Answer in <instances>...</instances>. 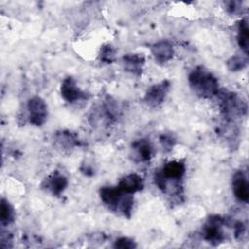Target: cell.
Segmentation results:
<instances>
[{
  "mask_svg": "<svg viewBox=\"0 0 249 249\" xmlns=\"http://www.w3.org/2000/svg\"><path fill=\"white\" fill-rule=\"evenodd\" d=\"M99 197L109 210L130 218L133 208V195L124 193L118 186H105L100 188Z\"/></svg>",
  "mask_w": 249,
  "mask_h": 249,
  "instance_id": "cell-1",
  "label": "cell"
},
{
  "mask_svg": "<svg viewBox=\"0 0 249 249\" xmlns=\"http://www.w3.org/2000/svg\"><path fill=\"white\" fill-rule=\"evenodd\" d=\"M188 81L192 90L199 97L212 98L219 91L217 78L202 65H198L191 71Z\"/></svg>",
  "mask_w": 249,
  "mask_h": 249,
  "instance_id": "cell-2",
  "label": "cell"
},
{
  "mask_svg": "<svg viewBox=\"0 0 249 249\" xmlns=\"http://www.w3.org/2000/svg\"><path fill=\"white\" fill-rule=\"evenodd\" d=\"M160 142L162 146V149L165 152H169L172 150V148L176 144V138L174 137V135L172 133L165 132L160 136Z\"/></svg>",
  "mask_w": 249,
  "mask_h": 249,
  "instance_id": "cell-20",
  "label": "cell"
},
{
  "mask_svg": "<svg viewBox=\"0 0 249 249\" xmlns=\"http://www.w3.org/2000/svg\"><path fill=\"white\" fill-rule=\"evenodd\" d=\"M122 191L126 194L133 195L140 192L144 188V181L142 177L136 173H130L124 176L117 185Z\"/></svg>",
  "mask_w": 249,
  "mask_h": 249,
  "instance_id": "cell-14",
  "label": "cell"
},
{
  "mask_svg": "<svg viewBox=\"0 0 249 249\" xmlns=\"http://www.w3.org/2000/svg\"><path fill=\"white\" fill-rule=\"evenodd\" d=\"M231 186L235 198L240 202L247 203L249 200V186L247 177L243 170H237L233 173Z\"/></svg>",
  "mask_w": 249,
  "mask_h": 249,
  "instance_id": "cell-9",
  "label": "cell"
},
{
  "mask_svg": "<svg viewBox=\"0 0 249 249\" xmlns=\"http://www.w3.org/2000/svg\"><path fill=\"white\" fill-rule=\"evenodd\" d=\"M115 248H119V249H133L136 247V243L132 238L126 237V236H123L118 238L114 245Z\"/></svg>",
  "mask_w": 249,
  "mask_h": 249,
  "instance_id": "cell-21",
  "label": "cell"
},
{
  "mask_svg": "<svg viewBox=\"0 0 249 249\" xmlns=\"http://www.w3.org/2000/svg\"><path fill=\"white\" fill-rule=\"evenodd\" d=\"M60 94L62 98L69 103H74L87 97L86 92L78 87L77 82L73 77H66L62 81L60 86Z\"/></svg>",
  "mask_w": 249,
  "mask_h": 249,
  "instance_id": "cell-8",
  "label": "cell"
},
{
  "mask_svg": "<svg viewBox=\"0 0 249 249\" xmlns=\"http://www.w3.org/2000/svg\"><path fill=\"white\" fill-rule=\"evenodd\" d=\"M227 223V219L220 215L209 216L202 228L203 238L214 246L221 244L226 238L223 227Z\"/></svg>",
  "mask_w": 249,
  "mask_h": 249,
  "instance_id": "cell-5",
  "label": "cell"
},
{
  "mask_svg": "<svg viewBox=\"0 0 249 249\" xmlns=\"http://www.w3.org/2000/svg\"><path fill=\"white\" fill-rule=\"evenodd\" d=\"M54 142L59 148L63 150L72 149L79 145V139L77 135L67 130L57 131L54 134Z\"/></svg>",
  "mask_w": 249,
  "mask_h": 249,
  "instance_id": "cell-15",
  "label": "cell"
},
{
  "mask_svg": "<svg viewBox=\"0 0 249 249\" xmlns=\"http://www.w3.org/2000/svg\"><path fill=\"white\" fill-rule=\"evenodd\" d=\"M233 225H234L233 229H234V236H235V238L236 239H241L242 236L245 234L246 226L241 221H237Z\"/></svg>",
  "mask_w": 249,
  "mask_h": 249,
  "instance_id": "cell-22",
  "label": "cell"
},
{
  "mask_svg": "<svg viewBox=\"0 0 249 249\" xmlns=\"http://www.w3.org/2000/svg\"><path fill=\"white\" fill-rule=\"evenodd\" d=\"M132 157L136 161L146 162L153 157V147L149 139L141 138L135 140L131 145Z\"/></svg>",
  "mask_w": 249,
  "mask_h": 249,
  "instance_id": "cell-12",
  "label": "cell"
},
{
  "mask_svg": "<svg viewBox=\"0 0 249 249\" xmlns=\"http://www.w3.org/2000/svg\"><path fill=\"white\" fill-rule=\"evenodd\" d=\"M28 120L30 124L36 126H41L47 120L48 107L43 98L33 96L27 101Z\"/></svg>",
  "mask_w": 249,
  "mask_h": 249,
  "instance_id": "cell-6",
  "label": "cell"
},
{
  "mask_svg": "<svg viewBox=\"0 0 249 249\" xmlns=\"http://www.w3.org/2000/svg\"><path fill=\"white\" fill-rule=\"evenodd\" d=\"M67 185H68L67 178L62 173L55 170L44 179L41 186L43 189L47 190L53 196H59L64 192Z\"/></svg>",
  "mask_w": 249,
  "mask_h": 249,
  "instance_id": "cell-10",
  "label": "cell"
},
{
  "mask_svg": "<svg viewBox=\"0 0 249 249\" xmlns=\"http://www.w3.org/2000/svg\"><path fill=\"white\" fill-rule=\"evenodd\" d=\"M170 89V83L167 80L161 81L160 83H158L156 85L151 86L145 95H144V101L145 103L153 108L159 107L161 105L169 91Z\"/></svg>",
  "mask_w": 249,
  "mask_h": 249,
  "instance_id": "cell-7",
  "label": "cell"
},
{
  "mask_svg": "<svg viewBox=\"0 0 249 249\" xmlns=\"http://www.w3.org/2000/svg\"><path fill=\"white\" fill-rule=\"evenodd\" d=\"M219 107L225 120L233 121L236 118L243 117L247 114V102L234 91L225 89H219L217 93Z\"/></svg>",
  "mask_w": 249,
  "mask_h": 249,
  "instance_id": "cell-3",
  "label": "cell"
},
{
  "mask_svg": "<svg viewBox=\"0 0 249 249\" xmlns=\"http://www.w3.org/2000/svg\"><path fill=\"white\" fill-rule=\"evenodd\" d=\"M15 220V212L13 206L4 197L1 199L0 205V221L2 226H8Z\"/></svg>",
  "mask_w": 249,
  "mask_h": 249,
  "instance_id": "cell-17",
  "label": "cell"
},
{
  "mask_svg": "<svg viewBox=\"0 0 249 249\" xmlns=\"http://www.w3.org/2000/svg\"><path fill=\"white\" fill-rule=\"evenodd\" d=\"M151 53L155 60L160 64L168 62L174 54V49L171 42L167 40H161L152 45Z\"/></svg>",
  "mask_w": 249,
  "mask_h": 249,
  "instance_id": "cell-11",
  "label": "cell"
},
{
  "mask_svg": "<svg viewBox=\"0 0 249 249\" xmlns=\"http://www.w3.org/2000/svg\"><path fill=\"white\" fill-rule=\"evenodd\" d=\"M247 63H248L247 55H238V54L231 56L226 61L228 69L232 72L243 70L247 66Z\"/></svg>",
  "mask_w": 249,
  "mask_h": 249,
  "instance_id": "cell-18",
  "label": "cell"
},
{
  "mask_svg": "<svg viewBox=\"0 0 249 249\" xmlns=\"http://www.w3.org/2000/svg\"><path fill=\"white\" fill-rule=\"evenodd\" d=\"M227 10L231 14H239L242 10V3L238 1H230L226 3Z\"/></svg>",
  "mask_w": 249,
  "mask_h": 249,
  "instance_id": "cell-23",
  "label": "cell"
},
{
  "mask_svg": "<svg viewBox=\"0 0 249 249\" xmlns=\"http://www.w3.org/2000/svg\"><path fill=\"white\" fill-rule=\"evenodd\" d=\"M124 69L136 76L139 77L142 74L143 67L145 64V57L142 53H127L122 58Z\"/></svg>",
  "mask_w": 249,
  "mask_h": 249,
  "instance_id": "cell-13",
  "label": "cell"
},
{
  "mask_svg": "<svg viewBox=\"0 0 249 249\" xmlns=\"http://www.w3.org/2000/svg\"><path fill=\"white\" fill-rule=\"evenodd\" d=\"M236 41L239 48L243 51L245 55H248L249 49V28L248 23L245 18L241 19L237 24V33Z\"/></svg>",
  "mask_w": 249,
  "mask_h": 249,
  "instance_id": "cell-16",
  "label": "cell"
},
{
  "mask_svg": "<svg viewBox=\"0 0 249 249\" xmlns=\"http://www.w3.org/2000/svg\"><path fill=\"white\" fill-rule=\"evenodd\" d=\"M117 51L111 44H105L100 48L98 58L105 64H110L115 61Z\"/></svg>",
  "mask_w": 249,
  "mask_h": 249,
  "instance_id": "cell-19",
  "label": "cell"
},
{
  "mask_svg": "<svg viewBox=\"0 0 249 249\" xmlns=\"http://www.w3.org/2000/svg\"><path fill=\"white\" fill-rule=\"evenodd\" d=\"M186 173V164L183 160L167 161L154 175L155 184L160 190L162 185L167 181H182Z\"/></svg>",
  "mask_w": 249,
  "mask_h": 249,
  "instance_id": "cell-4",
  "label": "cell"
}]
</instances>
